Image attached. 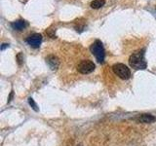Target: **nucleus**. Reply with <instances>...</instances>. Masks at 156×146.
Listing matches in <instances>:
<instances>
[{
  "mask_svg": "<svg viewBox=\"0 0 156 146\" xmlns=\"http://www.w3.org/2000/svg\"><path fill=\"white\" fill-rule=\"evenodd\" d=\"M13 96H14V92H11L10 96H9V97H8V102H10V101L12 100V98H13Z\"/></svg>",
  "mask_w": 156,
  "mask_h": 146,
  "instance_id": "9b49d317",
  "label": "nucleus"
},
{
  "mask_svg": "<svg viewBox=\"0 0 156 146\" xmlns=\"http://www.w3.org/2000/svg\"><path fill=\"white\" fill-rule=\"evenodd\" d=\"M28 103H29V105L32 107V109H33L34 111H38L37 105H36V103L34 102V100H33L32 97H29V98H28Z\"/></svg>",
  "mask_w": 156,
  "mask_h": 146,
  "instance_id": "9d476101",
  "label": "nucleus"
},
{
  "mask_svg": "<svg viewBox=\"0 0 156 146\" xmlns=\"http://www.w3.org/2000/svg\"><path fill=\"white\" fill-rule=\"evenodd\" d=\"M90 51L98 62H104V57H106V51H104L103 43L100 40H96L92 44L90 47Z\"/></svg>",
  "mask_w": 156,
  "mask_h": 146,
  "instance_id": "f03ea898",
  "label": "nucleus"
},
{
  "mask_svg": "<svg viewBox=\"0 0 156 146\" xmlns=\"http://www.w3.org/2000/svg\"><path fill=\"white\" fill-rule=\"evenodd\" d=\"M112 70L115 73V75L118 76L119 78L123 79V80H127L131 76V71L123 63H116L112 66Z\"/></svg>",
  "mask_w": 156,
  "mask_h": 146,
  "instance_id": "7ed1b4c3",
  "label": "nucleus"
},
{
  "mask_svg": "<svg viewBox=\"0 0 156 146\" xmlns=\"http://www.w3.org/2000/svg\"><path fill=\"white\" fill-rule=\"evenodd\" d=\"M27 42L33 48H38L42 42V35L39 33H33L27 38Z\"/></svg>",
  "mask_w": 156,
  "mask_h": 146,
  "instance_id": "39448f33",
  "label": "nucleus"
},
{
  "mask_svg": "<svg viewBox=\"0 0 156 146\" xmlns=\"http://www.w3.org/2000/svg\"><path fill=\"white\" fill-rule=\"evenodd\" d=\"M46 62L47 64L49 65V67L52 69V70H56L57 68L59 67L60 65V61L59 59L57 58V57L53 56V55H50L46 58Z\"/></svg>",
  "mask_w": 156,
  "mask_h": 146,
  "instance_id": "423d86ee",
  "label": "nucleus"
},
{
  "mask_svg": "<svg viewBox=\"0 0 156 146\" xmlns=\"http://www.w3.org/2000/svg\"><path fill=\"white\" fill-rule=\"evenodd\" d=\"M129 63L131 67L135 69H145L147 64L144 59V51H139V52L132 54L129 59Z\"/></svg>",
  "mask_w": 156,
  "mask_h": 146,
  "instance_id": "f257e3e1",
  "label": "nucleus"
},
{
  "mask_svg": "<svg viewBox=\"0 0 156 146\" xmlns=\"http://www.w3.org/2000/svg\"><path fill=\"white\" fill-rule=\"evenodd\" d=\"M139 121L141 123H144V124H150L156 121V117L151 115V114H142V115L139 118Z\"/></svg>",
  "mask_w": 156,
  "mask_h": 146,
  "instance_id": "6e6552de",
  "label": "nucleus"
},
{
  "mask_svg": "<svg viewBox=\"0 0 156 146\" xmlns=\"http://www.w3.org/2000/svg\"><path fill=\"white\" fill-rule=\"evenodd\" d=\"M9 45H8V44H3V45H2V47H1V50L3 51V50H4L5 48H6V47H8Z\"/></svg>",
  "mask_w": 156,
  "mask_h": 146,
  "instance_id": "f8f14e48",
  "label": "nucleus"
},
{
  "mask_svg": "<svg viewBox=\"0 0 156 146\" xmlns=\"http://www.w3.org/2000/svg\"><path fill=\"white\" fill-rule=\"evenodd\" d=\"M104 3H106V0H93L91 2V7L93 9H98L104 6Z\"/></svg>",
  "mask_w": 156,
  "mask_h": 146,
  "instance_id": "1a4fd4ad",
  "label": "nucleus"
},
{
  "mask_svg": "<svg viewBox=\"0 0 156 146\" xmlns=\"http://www.w3.org/2000/svg\"><path fill=\"white\" fill-rule=\"evenodd\" d=\"M11 26L13 27V29L15 30H23L27 27V23L24 20H18L13 21L11 24Z\"/></svg>",
  "mask_w": 156,
  "mask_h": 146,
  "instance_id": "0eeeda50",
  "label": "nucleus"
},
{
  "mask_svg": "<svg viewBox=\"0 0 156 146\" xmlns=\"http://www.w3.org/2000/svg\"><path fill=\"white\" fill-rule=\"evenodd\" d=\"M95 68L96 64L90 59H83L77 65V71L81 74H90L95 70Z\"/></svg>",
  "mask_w": 156,
  "mask_h": 146,
  "instance_id": "20e7f679",
  "label": "nucleus"
}]
</instances>
